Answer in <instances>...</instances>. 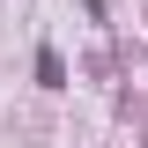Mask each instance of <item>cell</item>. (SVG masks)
I'll return each mask as SVG.
<instances>
[{
    "mask_svg": "<svg viewBox=\"0 0 148 148\" xmlns=\"http://www.w3.org/2000/svg\"><path fill=\"white\" fill-rule=\"evenodd\" d=\"M37 82H45V89H59V82H67V67H59V52H52V45L37 52Z\"/></svg>",
    "mask_w": 148,
    "mask_h": 148,
    "instance_id": "6da1fadb",
    "label": "cell"
}]
</instances>
